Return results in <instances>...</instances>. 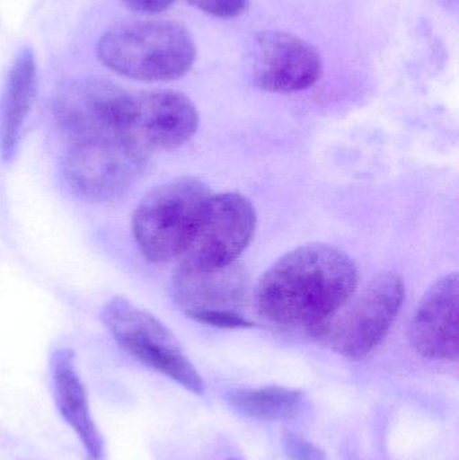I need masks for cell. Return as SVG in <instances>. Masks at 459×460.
Segmentation results:
<instances>
[{
	"label": "cell",
	"mask_w": 459,
	"mask_h": 460,
	"mask_svg": "<svg viewBox=\"0 0 459 460\" xmlns=\"http://www.w3.org/2000/svg\"><path fill=\"white\" fill-rule=\"evenodd\" d=\"M283 447L290 460H328L321 448L298 435H286Z\"/></svg>",
	"instance_id": "18"
},
{
	"label": "cell",
	"mask_w": 459,
	"mask_h": 460,
	"mask_svg": "<svg viewBox=\"0 0 459 460\" xmlns=\"http://www.w3.org/2000/svg\"><path fill=\"white\" fill-rule=\"evenodd\" d=\"M102 319L118 345L140 364L197 396L204 394V380L177 338L158 318L126 297H113L102 307Z\"/></svg>",
	"instance_id": "4"
},
{
	"label": "cell",
	"mask_w": 459,
	"mask_h": 460,
	"mask_svg": "<svg viewBox=\"0 0 459 460\" xmlns=\"http://www.w3.org/2000/svg\"><path fill=\"white\" fill-rule=\"evenodd\" d=\"M403 279L382 273L372 279L352 305H344L328 323L313 334L331 350L349 359L368 356L384 340L403 305Z\"/></svg>",
	"instance_id": "5"
},
{
	"label": "cell",
	"mask_w": 459,
	"mask_h": 460,
	"mask_svg": "<svg viewBox=\"0 0 459 460\" xmlns=\"http://www.w3.org/2000/svg\"><path fill=\"white\" fill-rule=\"evenodd\" d=\"M459 281L457 273L444 276L426 292L410 324L414 350L433 361H457Z\"/></svg>",
	"instance_id": "11"
},
{
	"label": "cell",
	"mask_w": 459,
	"mask_h": 460,
	"mask_svg": "<svg viewBox=\"0 0 459 460\" xmlns=\"http://www.w3.org/2000/svg\"><path fill=\"white\" fill-rule=\"evenodd\" d=\"M255 230V208L247 197L212 194L193 240L177 261V270L209 272L236 264Z\"/></svg>",
	"instance_id": "7"
},
{
	"label": "cell",
	"mask_w": 459,
	"mask_h": 460,
	"mask_svg": "<svg viewBox=\"0 0 459 460\" xmlns=\"http://www.w3.org/2000/svg\"><path fill=\"white\" fill-rule=\"evenodd\" d=\"M147 154L123 139H88L70 143L64 177L70 190L94 204L115 201L143 174Z\"/></svg>",
	"instance_id": "6"
},
{
	"label": "cell",
	"mask_w": 459,
	"mask_h": 460,
	"mask_svg": "<svg viewBox=\"0 0 459 460\" xmlns=\"http://www.w3.org/2000/svg\"><path fill=\"white\" fill-rule=\"evenodd\" d=\"M212 193L197 178H178L146 194L132 215L140 253L154 264L178 261L193 240Z\"/></svg>",
	"instance_id": "3"
},
{
	"label": "cell",
	"mask_w": 459,
	"mask_h": 460,
	"mask_svg": "<svg viewBox=\"0 0 459 460\" xmlns=\"http://www.w3.org/2000/svg\"><path fill=\"white\" fill-rule=\"evenodd\" d=\"M128 94L102 78L70 81L54 96V120L70 143L123 139Z\"/></svg>",
	"instance_id": "8"
},
{
	"label": "cell",
	"mask_w": 459,
	"mask_h": 460,
	"mask_svg": "<svg viewBox=\"0 0 459 460\" xmlns=\"http://www.w3.org/2000/svg\"><path fill=\"white\" fill-rule=\"evenodd\" d=\"M228 460H240V459H228Z\"/></svg>",
	"instance_id": "20"
},
{
	"label": "cell",
	"mask_w": 459,
	"mask_h": 460,
	"mask_svg": "<svg viewBox=\"0 0 459 460\" xmlns=\"http://www.w3.org/2000/svg\"><path fill=\"white\" fill-rule=\"evenodd\" d=\"M97 58L112 72L143 83H167L188 75L196 43L182 24L135 21L116 24L97 42Z\"/></svg>",
	"instance_id": "2"
},
{
	"label": "cell",
	"mask_w": 459,
	"mask_h": 460,
	"mask_svg": "<svg viewBox=\"0 0 459 460\" xmlns=\"http://www.w3.org/2000/svg\"><path fill=\"white\" fill-rule=\"evenodd\" d=\"M37 62L30 49H23L13 59L0 96V158L13 161L24 123L37 96Z\"/></svg>",
	"instance_id": "14"
},
{
	"label": "cell",
	"mask_w": 459,
	"mask_h": 460,
	"mask_svg": "<svg viewBox=\"0 0 459 460\" xmlns=\"http://www.w3.org/2000/svg\"><path fill=\"white\" fill-rule=\"evenodd\" d=\"M226 402L240 415L258 420H287L305 407V394L285 386L236 389L226 394Z\"/></svg>",
	"instance_id": "15"
},
{
	"label": "cell",
	"mask_w": 459,
	"mask_h": 460,
	"mask_svg": "<svg viewBox=\"0 0 459 460\" xmlns=\"http://www.w3.org/2000/svg\"><path fill=\"white\" fill-rule=\"evenodd\" d=\"M121 2L135 13L153 15L167 10L175 0H121Z\"/></svg>",
	"instance_id": "19"
},
{
	"label": "cell",
	"mask_w": 459,
	"mask_h": 460,
	"mask_svg": "<svg viewBox=\"0 0 459 460\" xmlns=\"http://www.w3.org/2000/svg\"><path fill=\"white\" fill-rule=\"evenodd\" d=\"M251 75L261 91L296 93L318 83L322 58L314 46L288 32H259L250 50Z\"/></svg>",
	"instance_id": "10"
},
{
	"label": "cell",
	"mask_w": 459,
	"mask_h": 460,
	"mask_svg": "<svg viewBox=\"0 0 459 460\" xmlns=\"http://www.w3.org/2000/svg\"><path fill=\"white\" fill-rule=\"evenodd\" d=\"M247 295V279L236 264L209 272L177 270L172 297L188 318L204 311H236Z\"/></svg>",
	"instance_id": "13"
},
{
	"label": "cell",
	"mask_w": 459,
	"mask_h": 460,
	"mask_svg": "<svg viewBox=\"0 0 459 460\" xmlns=\"http://www.w3.org/2000/svg\"><path fill=\"white\" fill-rule=\"evenodd\" d=\"M358 270L344 251L313 243L274 262L258 281L255 307L269 323L305 329L328 323L356 294Z\"/></svg>",
	"instance_id": "1"
},
{
	"label": "cell",
	"mask_w": 459,
	"mask_h": 460,
	"mask_svg": "<svg viewBox=\"0 0 459 460\" xmlns=\"http://www.w3.org/2000/svg\"><path fill=\"white\" fill-rule=\"evenodd\" d=\"M190 319L199 323L220 327V329H248L253 326L250 319L236 311H204V313L194 314Z\"/></svg>",
	"instance_id": "16"
},
{
	"label": "cell",
	"mask_w": 459,
	"mask_h": 460,
	"mask_svg": "<svg viewBox=\"0 0 459 460\" xmlns=\"http://www.w3.org/2000/svg\"><path fill=\"white\" fill-rule=\"evenodd\" d=\"M50 376L58 412L80 440L86 458L104 460V442L92 416L88 394L70 349H58L51 354Z\"/></svg>",
	"instance_id": "12"
},
{
	"label": "cell",
	"mask_w": 459,
	"mask_h": 460,
	"mask_svg": "<svg viewBox=\"0 0 459 460\" xmlns=\"http://www.w3.org/2000/svg\"><path fill=\"white\" fill-rule=\"evenodd\" d=\"M191 5L202 13L216 18L232 19L242 15L248 7L250 0H188Z\"/></svg>",
	"instance_id": "17"
},
{
	"label": "cell",
	"mask_w": 459,
	"mask_h": 460,
	"mask_svg": "<svg viewBox=\"0 0 459 460\" xmlns=\"http://www.w3.org/2000/svg\"><path fill=\"white\" fill-rule=\"evenodd\" d=\"M199 121L196 105L180 92H129L123 139L147 155L175 150L193 137Z\"/></svg>",
	"instance_id": "9"
}]
</instances>
